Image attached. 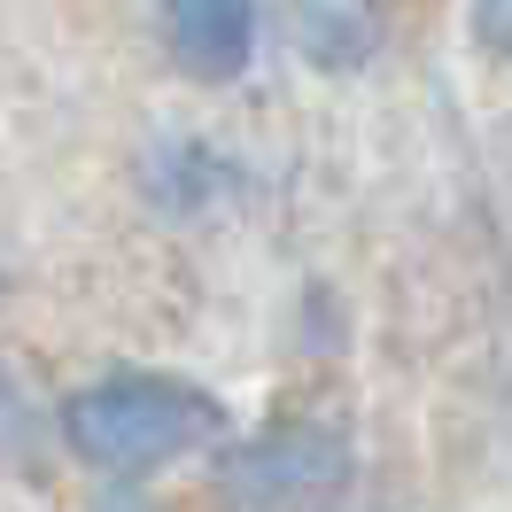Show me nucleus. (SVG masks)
I'll use <instances>...</instances> for the list:
<instances>
[{
	"mask_svg": "<svg viewBox=\"0 0 512 512\" xmlns=\"http://www.w3.org/2000/svg\"><path fill=\"white\" fill-rule=\"evenodd\" d=\"M63 435L78 458H94L109 474L132 466H171L218 435V404L187 381H156V373H117L94 381L63 404Z\"/></svg>",
	"mask_w": 512,
	"mask_h": 512,
	"instance_id": "obj_1",
	"label": "nucleus"
},
{
	"mask_svg": "<svg viewBox=\"0 0 512 512\" xmlns=\"http://www.w3.org/2000/svg\"><path fill=\"white\" fill-rule=\"evenodd\" d=\"M163 32H171V63L202 86H218L249 63L256 0H163Z\"/></svg>",
	"mask_w": 512,
	"mask_h": 512,
	"instance_id": "obj_2",
	"label": "nucleus"
},
{
	"mask_svg": "<svg viewBox=\"0 0 512 512\" xmlns=\"http://www.w3.org/2000/svg\"><path fill=\"white\" fill-rule=\"evenodd\" d=\"M288 32L319 70H357L381 47V0H288Z\"/></svg>",
	"mask_w": 512,
	"mask_h": 512,
	"instance_id": "obj_3",
	"label": "nucleus"
},
{
	"mask_svg": "<svg viewBox=\"0 0 512 512\" xmlns=\"http://www.w3.org/2000/svg\"><path fill=\"white\" fill-rule=\"evenodd\" d=\"M481 39H497V47H512V0H481Z\"/></svg>",
	"mask_w": 512,
	"mask_h": 512,
	"instance_id": "obj_4",
	"label": "nucleus"
}]
</instances>
